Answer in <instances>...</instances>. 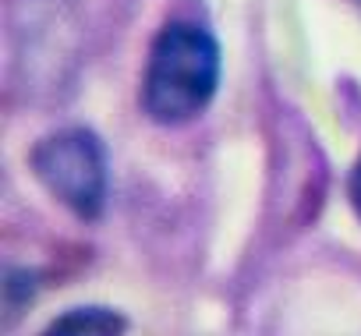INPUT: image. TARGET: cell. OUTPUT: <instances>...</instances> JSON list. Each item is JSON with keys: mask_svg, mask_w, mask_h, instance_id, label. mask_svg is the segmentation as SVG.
<instances>
[{"mask_svg": "<svg viewBox=\"0 0 361 336\" xmlns=\"http://www.w3.org/2000/svg\"><path fill=\"white\" fill-rule=\"evenodd\" d=\"M220 85V46L195 22H170L145 61L142 110L156 124H185L199 117Z\"/></svg>", "mask_w": 361, "mask_h": 336, "instance_id": "cell-1", "label": "cell"}, {"mask_svg": "<svg viewBox=\"0 0 361 336\" xmlns=\"http://www.w3.org/2000/svg\"><path fill=\"white\" fill-rule=\"evenodd\" d=\"M32 170L39 185L78 220L103 216L110 174H106V149L92 131L64 127L47 135L32 149Z\"/></svg>", "mask_w": 361, "mask_h": 336, "instance_id": "cell-2", "label": "cell"}, {"mask_svg": "<svg viewBox=\"0 0 361 336\" xmlns=\"http://www.w3.org/2000/svg\"><path fill=\"white\" fill-rule=\"evenodd\" d=\"M124 332H128V318L103 304L71 308L43 329V336H124Z\"/></svg>", "mask_w": 361, "mask_h": 336, "instance_id": "cell-3", "label": "cell"}, {"mask_svg": "<svg viewBox=\"0 0 361 336\" xmlns=\"http://www.w3.org/2000/svg\"><path fill=\"white\" fill-rule=\"evenodd\" d=\"M350 202H354L357 220H361V163H357V170H354V178H350Z\"/></svg>", "mask_w": 361, "mask_h": 336, "instance_id": "cell-4", "label": "cell"}]
</instances>
